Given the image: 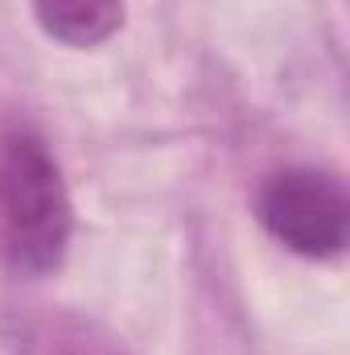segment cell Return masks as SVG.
<instances>
[{
	"mask_svg": "<svg viewBox=\"0 0 350 355\" xmlns=\"http://www.w3.org/2000/svg\"><path fill=\"white\" fill-rule=\"evenodd\" d=\"M17 355H128V352L120 347V339H111L103 327H95L87 318L54 314V318H42L25 331Z\"/></svg>",
	"mask_w": 350,
	"mask_h": 355,
	"instance_id": "4",
	"label": "cell"
},
{
	"mask_svg": "<svg viewBox=\"0 0 350 355\" xmlns=\"http://www.w3.org/2000/svg\"><path fill=\"white\" fill-rule=\"evenodd\" d=\"M75 232L71 190L33 132L0 137V268L46 277L62 265Z\"/></svg>",
	"mask_w": 350,
	"mask_h": 355,
	"instance_id": "1",
	"label": "cell"
},
{
	"mask_svg": "<svg viewBox=\"0 0 350 355\" xmlns=\"http://www.w3.org/2000/svg\"><path fill=\"white\" fill-rule=\"evenodd\" d=\"M256 215L288 252L326 261L347 248L350 198L342 182L322 170H280L264 182Z\"/></svg>",
	"mask_w": 350,
	"mask_h": 355,
	"instance_id": "2",
	"label": "cell"
},
{
	"mask_svg": "<svg viewBox=\"0 0 350 355\" xmlns=\"http://www.w3.org/2000/svg\"><path fill=\"white\" fill-rule=\"evenodd\" d=\"M33 17L46 37L91 50L124 25V0H33Z\"/></svg>",
	"mask_w": 350,
	"mask_h": 355,
	"instance_id": "3",
	"label": "cell"
}]
</instances>
